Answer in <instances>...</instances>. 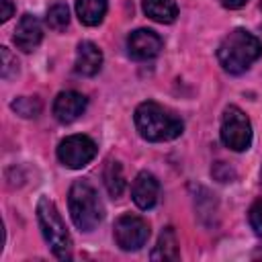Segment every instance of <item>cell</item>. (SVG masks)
<instances>
[{
	"mask_svg": "<svg viewBox=\"0 0 262 262\" xmlns=\"http://www.w3.org/2000/svg\"><path fill=\"white\" fill-rule=\"evenodd\" d=\"M133 121H135L139 135L145 141H154V143L176 139L184 129V123L180 117H176L172 111L164 108L162 104L154 100L141 102L135 108Z\"/></svg>",
	"mask_w": 262,
	"mask_h": 262,
	"instance_id": "1",
	"label": "cell"
},
{
	"mask_svg": "<svg viewBox=\"0 0 262 262\" xmlns=\"http://www.w3.org/2000/svg\"><path fill=\"white\" fill-rule=\"evenodd\" d=\"M260 55V39L246 29H233L229 35L223 37V41L217 47L219 66L229 74H244Z\"/></svg>",
	"mask_w": 262,
	"mask_h": 262,
	"instance_id": "2",
	"label": "cell"
},
{
	"mask_svg": "<svg viewBox=\"0 0 262 262\" xmlns=\"http://www.w3.org/2000/svg\"><path fill=\"white\" fill-rule=\"evenodd\" d=\"M68 209L74 225L80 231H92L104 219V207L96 188L88 180H76L68 192Z\"/></svg>",
	"mask_w": 262,
	"mask_h": 262,
	"instance_id": "3",
	"label": "cell"
},
{
	"mask_svg": "<svg viewBox=\"0 0 262 262\" xmlns=\"http://www.w3.org/2000/svg\"><path fill=\"white\" fill-rule=\"evenodd\" d=\"M37 221L41 227V233L51 248L53 256L57 260H70L72 258V235L55 207V203L47 196H41L37 203Z\"/></svg>",
	"mask_w": 262,
	"mask_h": 262,
	"instance_id": "4",
	"label": "cell"
},
{
	"mask_svg": "<svg viewBox=\"0 0 262 262\" xmlns=\"http://www.w3.org/2000/svg\"><path fill=\"white\" fill-rule=\"evenodd\" d=\"M219 133H221L223 145L233 151H246L252 145V123L248 115L235 104H229L223 111Z\"/></svg>",
	"mask_w": 262,
	"mask_h": 262,
	"instance_id": "5",
	"label": "cell"
},
{
	"mask_svg": "<svg viewBox=\"0 0 262 262\" xmlns=\"http://www.w3.org/2000/svg\"><path fill=\"white\" fill-rule=\"evenodd\" d=\"M113 237H115V244L121 250L135 252L141 246H145V242L149 237V225H147V221L143 217L127 213V215H121L115 221Z\"/></svg>",
	"mask_w": 262,
	"mask_h": 262,
	"instance_id": "6",
	"label": "cell"
},
{
	"mask_svg": "<svg viewBox=\"0 0 262 262\" xmlns=\"http://www.w3.org/2000/svg\"><path fill=\"white\" fill-rule=\"evenodd\" d=\"M96 143L88 135H70L57 145V158L63 166L80 170L96 158Z\"/></svg>",
	"mask_w": 262,
	"mask_h": 262,
	"instance_id": "7",
	"label": "cell"
},
{
	"mask_svg": "<svg viewBox=\"0 0 262 262\" xmlns=\"http://www.w3.org/2000/svg\"><path fill=\"white\" fill-rule=\"evenodd\" d=\"M162 45H164L162 37L151 29H137L127 37V51L137 61L154 59L162 51Z\"/></svg>",
	"mask_w": 262,
	"mask_h": 262,
	"instance_id": "8",
	"label": "cell"
},
{
	"mask_svg": "<svg viewBox=\"0 0 262 262\" xmlns=\"http://www.w3.org/2000/svg\"><path fill=\"white\" fill-rule=\"evenodd\" d=\"M86 104H88V100L84 94H80L76 90H63L53 100V117L63 125L74 123L86 111Z\"/></svg>",
	"mask_w": 262,
	"mask_h": 262,
	"instance_id": "9",
	"label": "cell"
},
{
	"mask_svg": "<svg viewBox=\"0 0 262 262\" xmlns=\"http://www.w3.org/2000/svg\"><path fill=\"white\" fill-rule=\"evenodd\" d=\"M12 41H14L16 49H20L25 53L35 51L39 47V43L43 41V27H41L39 18L33 14H23L14 29Z\"/></svg>",
	"mask_w": 262,
	"mask_h": 262,
	"instance_id": "10",
	"label": "cell"
},
{
	"mask_svg": "<svg viewBox=\"0 0 262 262\" xmlns=\"http://www.w3.org/2000/svg\"><path fill=\"white\" fill-rule=\"evenodd\" d=\"M158 196H160V182H158V178L151 172H147V170L139 172L135 176L133 184H131V199H133V203L139 209L147 211V209L156 207Z\"/></svg>",
	"mask_w": 262,
	"mask_h": 262,
	"instance_id": "11",
	"label": "cell"
},
{
	"mask_svg": "<svg viewBox=\"0 0 262 262\" xmlns=\"http://www.w3.org/2000/svg\"><path fill=\"white\" fill-rule=\"evenodd\" d=\"M102 68V51L92 41H82L76 49L74 70L80 76H94Z\"/></svg>",
	"mask_w": 262,
	"mask_h": 262,
	"instance_id": "12",
	"label": "cell"
},
{
	"mask_svg": "<svg viewBox=\"0 0 262 262\" xmlns=\"http://www.w3.org/2000/svg\"><path fill=\"white\" fill-rule=\"evenodd\" d=\"M141 8L151 20L162 25H170L178 16V6L174 0H143Z\"/></svg>",
	"mask_w": 262,
	"mask_h": 262,
	"instance_id": "13",
	"label": "cell"
},
{
	"mask_svg": "<svg viewBox=\"0 0 262 262\" xmlns=\"http://www.w3.org/2000/svg\"><path fill=\"white\" fill-rule=\"evenodd\" d=\"M106 0H76V14L82 25L86 27H96L102 23L106 14Z\"/></svg>",
	"mask_w": 262,
	"mask_h": 262,
	"instance_id": "14",
	"label": "cell"
},
{
	"mask_svg": "<svg viewBox=\"0 0 262 262\" xmlns=\"http://www.w3.org/2000/svg\"><path fill=\"white\" fill-rule=\"evenodd\" d=\"M149 258L151 260H178L180 258V248H178V237H176L174 227H166L160 233Z\"/></svg>",
	"mask_w": 262,
	"mask_h": 262,
	"instance_id": "15",
	"label": "cell"
},
{
	"mask_svg": "<svg viewBox=\"0 0 262 262\" xmlns=\"http://www.w3.org/2000/svg\"><path fill=\"white\" fill-rule=\"evenodd\" d=\"M102 180H104L106 192H108L113 199H119V196L125 192V186H127L121 162H117V160H113V158L106 160L104 170H102Z\"/></svg>",
	"mask_w": 262,
	"mask_h": 262,
	"instance_id": "16",
	"label": "cell"
},
{
	"mask_svg": "<svg viewBox=\"0 0 262 262\" xmlns=\"http://www.w3.org/2000/svg\"><path fill=\"white\" fill-rule=\"evenodd\" d=\"M10 108L23 119H35V117L41 115L43 104H41V100L37 96H18V98H14L10 102Z\"/></svg>",
	"mask_w": 262,
	"mask_h": 262,
	"instance_id": "17",
	"label": "cell"
},
{
	"mask_svg": "<svg viewBox=\"0 0 262 262\" xmlns=\"http://www.w3.org/2000/svg\"><path fill=\"white\" fill-rule=\"evenodd\" d=\"M45 23L49 29L53 31H63L70 23V10L63 2H55L53 6H49L47 14H45Z\"/></svg>",
	"mask_w": 262,
	"mask_h": 262,
	"instance_id": "18",
	"label": "cell"
},
{
	"mask_svg": "<svg viewBox=\"0 0 262 262\" xmlns=\"http://www.w3.org/2000/svg\"><path fill=\"white\" fill-rule=\"evenodd\" d=\"M0 53H2V78H4V80H10V78H14L16 72H18V61H16V57L10 53L8 47H0Z\"/></svg>",
	"mask_w": 262,
	"mask_h": 262,
	"instance_id": "19",
	"label": "cell"
},
{
	"mask_svg": "<svg viewBox=\"0 0 262 262\" xmlns=\"http://www.w3.org/2000/svg\"><path fill=\"white\" fill-rule=\"evenodd\" d=\"M211 174L219 182H231L235 178V170L229 164H225V162H215L213 168H211Z\"/></svg>",
	"mask_w": 262,
	"mask_h": 262,
	"instance_id": "20",
	"label": "cell"
},
{
	"mask_svg": "<svg viewBox=\"0 0 262 262\" xmlns=\"http://www.w3.org/2000/svg\"><path fill=\"white\" fill-rule=\"evenodd\" d=\"M248 219H250V225H252V229L256 231V235L262 237V199H258V201L252 205Z\"/></svg>",
	"mask_w": 262,
	"mask_h": 262,
	"instance_id": "21",
	"label": "cell"
},
{
	"mask_svg": "<svg viewBox=\"0 0 262 262\" xmlns=\"http://www.w3.org/2000/svg\"><path fill=\"white\" fill-rule=\"evenodd\" d=\"M14 14V6L10 0H0V20L6 23L10 16Z\"/></svg>",
	"mask_w": 262,
	"mask_h": 262,
	"instance_id": "22",
	"label": "cell"
},
{
	"mask_svg": "<svg viewBox=\"0 0 262 262\" xmlns=\"http://www.w3.org/2000/svg\"><path fill=\"white\" fill-rule=\"evenodd\" d=\"M219 2H221L225 8H231V10H235V8H242V6H244L248 0H219Z\"/></svg>",
	"mask_w": 262,
	"mask_h": 262,
	"instance_id": "23",
	"label": "cell"
},
{
	"mask_svg": "<svg viewBox=\"0 0 262 262\" xmlns=\"http://www.w3.org/2000/svg\"><path fill=\"white\" fill-rule=\"evenodd\" d=\"M260 182H262V168H260Z\"/></svg>",
	"mask_w": 262,
	"mask_h": 262,
	"instance_id": "24",
	"label": "cell"
},
{
	"mask_svg": "<svg viewBox=\"0 0 262 262\" xmlns=\"http://www.w3.org/2000/svg\"><path fill=\"white\" fill-rule=\"evenodd\" d=\"M260 10H262V2H260Z\"/></svg>",
	"mask_w": 262,
	"mask_h": 262,
	"instance_id": "25",
	"label": "cell"
}]
</instances>
